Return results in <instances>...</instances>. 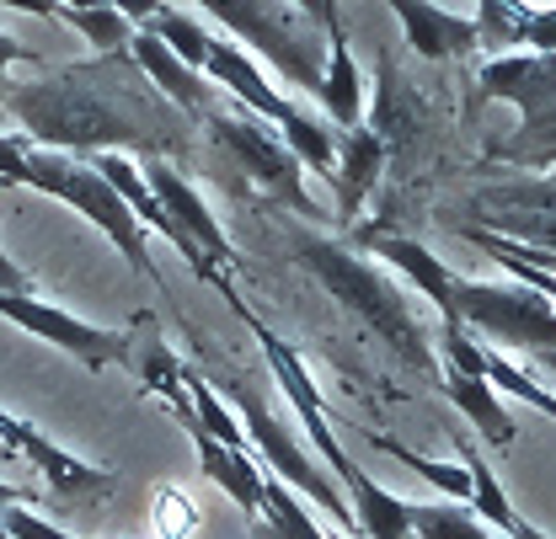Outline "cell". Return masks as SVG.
<instances>
[{"mask_svg":"<svg viewBox=\"0 0 556 539\" xmlns=\"http://www.w3.org/2000/svg\"><path fill=\"white\" fill-rule=\"evenodd\" d=\"M135 65L102 60V65L54 69L33 86L5 91L0 113L22 124V139L38 150H60L75 161L91 155H124L144 150L150 161H166L182 134L172 129V107L150 102V86H135Z\"/></svg>","mask_w":556,"mask_h":539,"instance_id":"obj_1","label":"cell"},{"mask_svg":"<svg viewBox=\"0 0 556 539\" xmlns=\"http://www.w3.org/2000/svg\"><path fill=\"white\" fill-rule=\"evenodd\" d=\"M300 262L327 283V294L343 305L364 332H375L402 363H413V369L439 380V358H433V342H428L422 321H417L413 299L364 252H348L343 241H300Z\"/></svg>","mask_w":556,"mask_h":539,"instance_id":"obj_2","label":"cell"},{"mask_svg":"<svg viewBox=\"0 0 556 539\" xmlns=\"http://www.w3.org/2000/svg\"><path fill=\"white\" fill-rule=\"evenodd\" d=\"M327 11L332 5H294V0H208L199 22L230 27L289 86L316 97L327 75Z\"/></svg>","mask_w":556,"mask_h":539,"instance_id":"obj_3","label":"cell"},{"mask_svg":"<svg viewBox=\"0 0 556 539\" xmlns=\"http://www.w3.org/2000/svg\"><path fill=\"white\" fill-rule=\"evenodd\" d=\"M204 80L214 91H230V102L247 107V113H257L268 129H278V139L289 144V155H294L300 166H316L321 177L338 171V134L321 129L316 118H305L289 97H278L274 86L263 80V69L252 65L247 49H236V43H225V38H208Z\"/></svg>","mask_w":556,"mask_h":539,"instance_id":"obj_4","label":"cell"},{"mask_svg":"<svg viewBox=\"0 0 556 539\" xmlns=\"http://www.w3.org/2000/svg\"><path fill=\"white\" fill-rule=\"evenodd\" d=\"M482 97L492 102H514L525 113L519 134L497 144V161L530 166V171H556V60L541 54H503L482 65Z\"/></svg>","mask_w":556,"mask_h":539,"instance_id":"obj_5","label":"cell"},{"mask_svg":"<svg viewBox=\"0 0 556 539\" xmlns=\"http://www.w3.org/2000/svg\"><path fill=\"white\" fill-rule=\"evenodd\" d=\"M204 129L241 182H252L263 198L283 203V208H294V214H305V219L316 214V203L305 193V166L289 155V144H283L257 113H247V107L230 102V107H214V113H208Z\"/></svg>","mask_w":556,"mask_h":539,"instance_id":"obj_6","label":"cell"},{"mask_svg":"<svg viewBox=\"0 0 556 539\" xmlns=\"http://www.w3.org/2000/svg\"><path fill=\"white\" fill-rule=\"evenodd\" d=\"M230 396H236V406H241V433H247V449H257V460L268 465L263 475H274L283 491H294L300 502H316L338 529H343V539H364L358 535V524H353V513H348L343 491L327 480V475L316 471V460L300 449V438L289 433V422H278L274 406L263 401L252 385H230Z\"/></svg>","mask_w":556,"mask_h":539,"instance_id":"obj_7","label":"cell"},{"mask_svg":"<svg viewBox=\"0 0 556 539\" xmlns=\"http://www.w3.org/2000/svg\"><path fill=\"white\" fill-rule=\"evenodd\" d=\"M214 288L230 299V310L247 321V332L257 337V347H263V358H268V369H274V380L283 385V396H289V406H294V416H300V427H305V438H311V449H316V460L327 465V471L338 475V480H348V475L358 471L353 460L343 454V444H338V433H332V416H327V406H321V396H316V380H311V369H305V358L289 347V342L278 337L274 326L230 288V278H214Z\"/></svg>","mask_w":556,"mask_h":539,"instance_id":"obj_8","label":"cell"},{"mask_svg":"<svg viewBox=\"0 0 556 539\" xmlns=\"http://www.w3.org/2000/svg\"><path fill=\"white\" fill-rule=\"evenodd\" d=\"M455 316L460 326H477L486 337L519 352H556V305L535 288L519 283H486V278H460L455 288Z\"/></svg>","mask_w":556,"mask_h":539,"instance_id":"obj_9","label":"cell"},{"mask_svg":"<svg viewBox=\"0 0 556 539\" xmlns=\"http://www.w3.org/2000/svg\"><path fill=\"white\" fill-rule=\"evenodd\" d=\"M0 316H5L11 326L33 332L38 342H49V347L70 352V358L86 363V369H113V363L129 358V332L91 326V321L70 316V310H60V305L38 299L33 288H27V294H0Z\"/></svg>","mask_w":556,"mask_h":539,"instance_id":"obj_10","label":"cell"},{"mask_svg":"<svg viewBox=\"0 0 556 539\" xmlns=\"http://www.w3.org/2000/svg\"><path fill=\"white\" fill-rule=\"evenodd\" d=\"M0 444L11 449V454H22L33 471L49 480V491L60 497V502H102L113 486H118V475L113 471H97V465H86V460H75L65 454L43 427H33V422H22L16 411H5L0 406Z\"/></svg>","mask_w":556,"mask_h":539,"instance_id":"obj_11","label":"cell"},{"mask_svg":"<svg viewBox=\"0 0 556 539\" xmlns=\"http://www.w3.org/2000/svg\"><path fill=\"white\" fill-rule=\"evenodd\" d=\"M139 177H144V188L155 193L161 214L188 235V246L208 262V272H219V278H225V268L236 262V246L225 241V230H219V219L208 214V203L188 188V177H182L172 161H144V171H139Z\"/></svg>","mask_w":556,"mask_h":539,"instance_id":"obj_12","label":"cell"},{"mask_svg":"<svg viewBox=\"0 0 556 539\" xmlns=\"http://www.w3.org/2000/svg\"><path fill=\"white\" fill-rule=\"evenodd\" d=\"M477 230L503 235L514 246L530 252H552L556 257V182H519V188H492L477 198Z\"/></svg>","mask_w":556,"mask_h":539,"instance_id":"obj_13","label":"cell"},{"mask_svg":"<svg viewBox=\"0 0 556 539\" xmlns=\"http://www.w3.org/2000/svg\"><path fill=\"white\" fill-rule=\"evenodd\" d=\"M129 65L144 75V86H155V91L166 97V107H172V113L208 118V113L219 107V91L208 86L204 75H193V69L182 65L161 38H150L144 27H135V38H129Z\"/></svg>","mask_w":556,"mask_h":539,"instance_id":"obj_14","label":"cell"},{"mask_svg":"<svg viewBox=\"0 0 556 539\" xmlns=\"http://www.w3.org/2000/svg\"><path fill=\"white\" fill-rule=\"evenodd\" d=\"M358 246H364V252H375V257H386L396 272H407L417 288L439 305L444 332H450V326H460V316H455V288H460V278L444 268V257H433V252H428L422 241H413V235H386V230L358 235Z\"/></svg>","mask_w":556,"mask_h":539,"instance_id":"obj_15","label":"cell"},{"mask_svg":"<svg viewBox=\"0 0 556 539\" xmlns=\"http://www.w3.org/2000/svg\"><path fill=\"white\" fill-rule=\"evenodd\" d=\"M391 16L407 27V43H413L422 60H460L477 43V22L471 16H455L444 5H428V0H391Z\"/></svg>","mask_w":556,"mask_h":539,"instance_id":"obj_16","label":"cell"},{"mask_svg":"<svg viewBox=\"0 0 556 539\" xmlns=\"http://www.w3.org/2000/svg\"><path fill=\"white\" fill-rule=\"evenodd\" d=\"M316 102L327 107L332 129H343V134H353L358 118H364V75H358V65H353V49H348V33H343L338 5L327 11V75H321Z\"/></svg>","mask_w":556,"mask_h":539,"instance_id":"obj_17","label":"cell"},{"mask_svg":"<svg viewBox=\"0 0 556 539\" xmlns=\"http://www.w3.org/2000/svg\"><path fill=\"white\" fill-rule=\"evenodd\" d=\"M188 438H193V449H199V465L204 475L236 502V513L247 518V524H257V513H263V465L252 460V454H230L225 444H214L204 427H188Z\"/></svg>","mask_w":556,"mask_h":539,"instance_id":"obj_18","label":"cell"},{"mask_svg":"<svg viewBox=\"0 0 556 539\" xmlns=\"http://www.w3.org/2000/svg\"><path fill=\"white\" fill-rule=\"evenodd\" d=\"M439 385H444V396L460 406L466 416H471V427L482 433L486 449H514V438H519V422L503 411L497 401V390L486 385V380H471V374H455V369H439Z\"/></svg>","mask_w":556,"mask_h":539,"instance_id":"obj_19","label":"cell"},{"mask_svg":"<svg viewBox=\"0 0 556 539\" xmlns=\"http://www.w3.org/2000/svg\"><path fill=\"white\" fill-rule=\"evenodd\" d=\"M38 16L75 27L102 60H124L129 54V38H135V22L118 5H38Z\"/></svg>","mask_w":556,"mask_h":539,"instance_id":"obj_20","label":"cell"},{"mask_svg":"<svg viewBox=\"0 0 556 539\" xmlns=\"http://www.w3.org/2000/svg\"><path fill=\"white\" fill-rule=\"evenodd\" d=\"M460 471H466V480H471V513H482L477 524H482L486 535H497V539H514V535H519V529H525V518L514 513L508 491L497 486V475L486 471L482 449H477L471 438H460Z\"/></svg>","mask_w":556,"mask_h":539,"instance_id":"obj_21","label":"cell"},{"mask_svg":"<svg viewBox=\"0 0 556 539\" xmlns=\"http://www.w3.org/2000/svg\"><path fill=\"white\" fill-rule=\"evenodd\" d=\"M380 166H386V144H380V139L358 124V129L343 139V155H338V171H332L338 198H343V214H353L358 203L369 198V188H375Z\"/></svg>","mask_w":556,"mask_h":539,"instance_id":"obj_22","label":"cell"},{"mask_svg":"<svg viewBox=\"0 0 556 539\" xmlns=\"http://www.w3.org/2000/svg\"><path fill=\"white\" fill-rule=\"evenodd\" d=\"M252 539H327V529L305 513L294 491H283L274 475H263V513L252 524Z\"/></svg>","mask_w":556,"mask_h":539,"instance_id":"obj_23","label":"cell"},{"mask_svg":"<svg viewBox=\"0 0 556 539\" xmlns=\"http://www.w3.org/2000/svg\"><path fill=\"white\" fill-rule=\"evenodd\" d=\"M380 454H391V460H402L407 471H417L433 491H444V502H471V480H466V471L460 465H439V460H422V454H413V449H402V444H391V438H380V433H364Z\"/></svg>","mask_w":556,"mask_h":539,"instance_id":"obj_24","label":"cell"},{"mask_svg":"<svg viewBox=\"0 0 556 539\" xmlns=\"http://www.w3.org/2000/svg\"><path fill=\"white\" fill-rule=\"evenodd\" d=\"M413 539H497L477 524L471 508L460 502H413Z\"/></svg>","mask_w":556,"mask_h":539,"instance_id":"obj_25","label":"cell"},{"mask_svg":"<svg viewBox=\"0 0 556 539\" xmlns=\"http://www.w3.org/2000/svg\"><path fill=\"white\" fill-rule=\"evenodd\" d=\"M155 508H161V513H155L161 539H188V529L199 524V508H193L177 486H161V491H155Z\"/></svg>","mask_w":556,"mask_h":539,"instance_id":"obj_26","label":"cell"},{"mask_svg":"<svg viewBox=\"0 0 556 539\" xmlns=\"http://www.w3.org/2000/svg\"><path fill=\"white\" fill-rule=\"evenodd\" d=\"M519 43H530V54H541V60H556V11H525Z\"/></svg>","mask_w":556,"mask_h":539,"instance_id":"obj_27","label":"cell"},{"mask_svg":"<svg viewBox=\"0 0 556 539\" xmlns=\"http://www.w3.org/2000/svg\"><path fill=\"white\" fill-rule=\"evenodd\" d=\"M11 65H43V54L38 49H27V43H16V38H5L0 33V80H5V69Z\"/></svg>","mask_w":556,"mask_h":539,"instance_id":"obj_28","label":"cell"},{"mask_svg":"<svg viewBox=\"0 0 556 539\" xmlns=\"http://www.w3.org/2000/svg\"><path fill=\"white\" fill-rule=\"evenodd\" d=\"M0 294H27V272L0 252Z\"/></svg>","mask_w":556,"mask_h":539,"instance_id":"obj_29","label":"cell"},{"mask_svg":"<svg viewBox=\"0 0 556 539\" xmlns=\"http://www.w3.org/2000/svg\"><path fill=\"white\" fill-rule=\"evenodd\" d=\"M33 502H38V497H33L27 486H11V480H0V513H5V508H33Z\"/></svg>","mask_w":556,"mask_h":539,"instance_id":"obj_30","label":"cell"},{"mask_svg":"<svg viewBox=\"0 0 556 539\" xmlns=\"http://www.w3.org/2000/svg\"><path fill=\"white\" fill-rule=\"evenodd\" d=\"M535 358H541V363H546V369L556 374V352H535Z\"/></svg>","mask_w":556,"mask_h":539,"instance_id":"obj_31","label":"cell"},{"mask_svg":"<svg viewBox=\"0 0 556 539\" xmlns=\"http://www.w3.org/2000/svg\"><path fill=\"white\" fill-rule=\"evenodd\" d=\"M0 539H11V535H5V529H0Z\"/></svg>","mask_w":556,"mask_h":539,"instance_id":"obj_32","label":"cell"}]
</instances>
